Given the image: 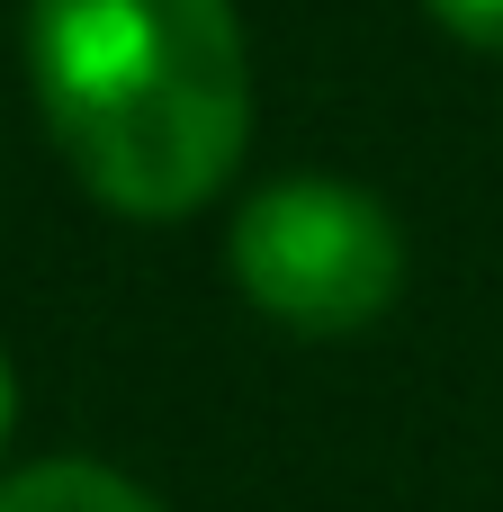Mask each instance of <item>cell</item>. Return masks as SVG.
Returning <instances> with one entry per match:
<instances>
[{"label": "cell", "mask_w": 503, "mask_h": 512, "mask_svg": "<svg viewBox=\"0 0 503 512\" xmlns=\"http://www.w3.org/2000/svg\"><path fill=\"white\" fill-rule=\"evenodd\" d=\"M27 81L72 180L135 216H198L252 144L234 0H27Z\"/></svg>", "instance_id": "cell-1"}, {"label": "cell", "mask_w": 503, "mask_h": 512, "mask_svg": "<svg viewBox=\"0 0 503 512\" xmlns=\"http://www.w3.org/2000/svg\"><path fill=\"white\" fill-rule=\"evenodd\" d=\"M234 288L261 324L279 333H369L396 297H405V225L378 189L360 180H324V171H288L270 189L243 198L234 234H225Z\"/></svg>", "instance_id": "cell-2"}, {"label": "cell", "mask_w": 503, "mask_h": 512, "mask_svg": "<svg viewBox=\"0 0 503 512\" xmlns=\"http://www.w3.org/2000/svg\"><path fill=\"white\" fill-rule=\"evenodd\" d=\"M0 512H162V504L99 459H36V468L0 477Z\"/></svg>", "instance_id": "cell-3"}, {"label": "cell", "mask_w": 503, "mask_h": 512, "mask_svg": "<svg viewBox=\"0 0 503 512\" xmlns=\"http://www.w3.org/2000/svg\"><path fill=\"white\" fill-rule=\"evenodd\" d=\"M459 45H477V54H503V0H423Z\"/></svg>", "instance_id": "cell-4"}, {"label": "cell", "mask_w": 503, "mask_h": 512, "mask_svg": "<svg viewBox=\"0 0 503 512\" xmlns=\"http://www.w3.org/2000/svg\"><path fill=\"white\" fill-rule=\"evenodd\" d=\"M9 423H18V378H9V351H0V441H9Z\"/></svg>", "instance_id": "cell-5"}]
</instances>
